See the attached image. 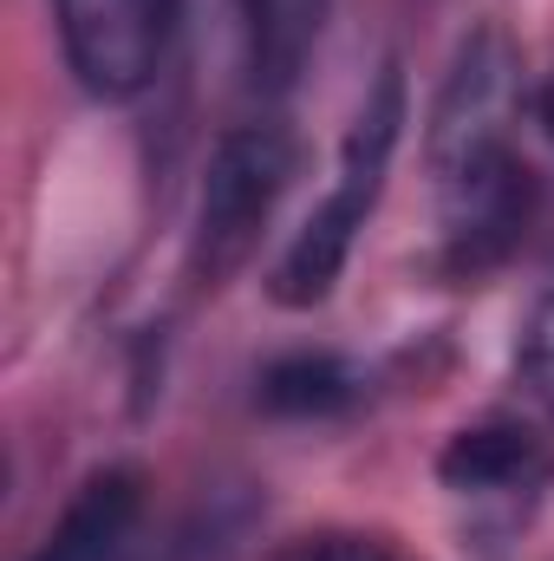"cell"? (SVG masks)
<instances>
[{
  "instance_id": "obj_8",
  "label": "cell",
  "mask_w": 554,
  "mask_h": 561,
  "mask_svg": "<svg viewBox=\"0 0 554 561\" xmlns=\"http://www.w3.org/2000/svg\"><path fill=\"white\" fill-rule=\"evenodd\" d=\"M359 373L333 353H287L262 373V412L275 419H339L359 399Z\"/></svg>"
},
{
  "instance_id": "obj_6",
  "label": "cell",
  "mask_w": 554,
  "mask_h": 561,
  "mask_svg": "<svg viewBox=\"0 0 554 561\" xmlns=\"http://www.w3.org/2000/svg\"><path fill=\"white\" fill-rule=\"evenodd\" d=\"M138 516H143V477L112 463V470L79 483V496L66 503L53 536L33 549V561H125L131 536H138Z\"/></svg>"
},
{
  "instance_id": "obj_11",
  "label": "cell",
  "mask_w": 554,
  "mask_h": 561,
  "mask_svg": "<svg viewBox=\"0 0 554 561\" xmlns=\"http://www.w3.org/2000/svg\"><path fill=\"white\" fill-rule=\"evenodd\" d=\"M535 118L549 125V138H554V72H549V85H542V99H535Z\"/></svg>"
},
{
  "instance_id": "obj_4",
  "label": "cell",
  "mask_w": 554,
  "mask_h": 561,
  "mask_svg": "<svg viewBox=\"0 0 554 561\" xmlns=\"http://www.w3.org/2000/svg\"><path fill=\"white\" fill-rule=\"evenodd\" d=\"M53 20L85 92L138 99L170 53L183 0H53Z\"/></svg>"
},
{
  "instance_id": "obj_3",
  "label": "cell",
  "mask_w": 554,
  "mask_h": 561,
  "mask_svg": "<svg viewBox=\"0 0 554 561\" xmlns=\"http://www.w3.org/2000/svg\"><path fill=\"white\" fill-rule=\"evenodd\" d=\"M293 163H300V144L280 125H235V131H222V144L209 150L196 229H189V262H183V275H189L196 294H216L255 255L280 190L293 176Z\"/></svg>"
},
{
  "instance_id": "obj_10",
  "label": "cell",
  "mask_w": 554,
  "mask_h": 561,
  "mask_svg": "<svg viewBox=\"0 0 554 561\" xmlns=\"http://www.w3.org/2000/svg\"><path fill=\"white\" fill-rule=\"evenodd\" d=\"M522 379L535 386V399L554 405V294L535 307V320L522 333Z\"/></svg>"
},
{
  "instance_id": "obj_12",
  "label": "cell",
  "mask_w": 554,
  "mask_h": 561,
  "mask_svg": "<svg viewBox=\"0 0 554 561\" xmlns=\"http://www.w3.org/2000/svg\"><path fill=\"white\" fill-rule=\"evenodd\" d=\"M189 7H209V13H216V7H235V13H242V0H183V13H189Z\"/></svg>"
},
{
  "instance_id": "obj_9",
  "label": "cell",
  "mask_w": 554,
  "mask_h": 561,
  "mask_svg": "<svg viewBox=\"0 0 554 561\" xmlns=\"http://www.w3.org/2000/svg\"><path fill=\"white\" fill-rule=\"evenodd\" d=\"M275 561H399L385 542L353 536V529H320V536H293Z\"/></svg>"
},
{
  "instance_id": "obj_7",
  "label": "cell",
  "mask_w": 554,
  "mask_h": 561,
  "mask_svg": "<svg viewBox=\"0 0 554 561\" xmlns=\"http://www.w3.org/2000/svg\"><path fill=\"white\" fill-rule=\"evenodd\" d=\"M333 0H242V33H249V72L262 92H287L326 26Z\"/></svg>"
},
{
  "instance_id": "obj_1",
  "label": "cell",
  "mask_w": 554,
  "mask_h": 561,
  "mask_svg": "<svg viewBox=\"0 0 554 561\" xmlns=\"http://www.w3.org/2000/svg\"><path fill=\"white\" fill-rule=\"evenodd\" d=\"M516 105H522L516 46L503 39V26H476L457 46L450 79L430 105V131H424V163L437 183V229H443L437 268L450 280L503 268L529 236L535 170L509 138Z\"/></svg>"
},
{
  "instance_id": "obj_2",
  "label": "cell",
  "mask_w": 554,
  "mask_h": 561,
  "mask_svg": "<svg viewBox=\"0 0 554 561\" xmlns=\"http://www.w3.org/2000/svg\"><path fill=\"white\" fill-rule=\"evenodd\" d=\"M405 138V72L399 59L379 66L359 118L346 125V144H339V170H333V190L313 203V216L293 229V242L280 249L275 275H268V294L275 307H320L333 294V280L346 275V255L359 242V229L372 222L379 209V190H385V170H392V150Z\"/></svg>"
},
{
  "instance_id": "obj_5",
  "label": "cell",
  "mask_w": 554,
  "mask_h": 561,
  "mask_svg": "<svg viewBox=\"0 0 554 561\" xmlns=\"http://www.w3.org/2000/svg\"><path fill=\"white\" fill-rule=\"evenodd\" d=\"M437 477L457 496H516V490H542L554 477L549 444L529 424H470L437 450Z\"/></svg>"
}]
</instances>
